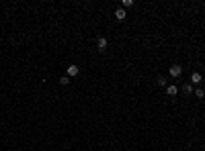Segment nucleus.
I'll list each match as a JSON object with an SVG mask.
<instances>
[{
	"label": "nucleus",
	"mask_w": 205,
	"mask_h": 151,
	"mask_svg": "<svg viewBox=\"0 0 205 151\" xmlns=\"http://www.w3.org/2000/svg\"><path fill=\"white\" fill-rule=\"evenodd\" d=\"M78 74H80V68H78V65H68V69H66V76H68V78H76Z\"/></svg>",
	"instance_id": "obj_1"
},
{
	"label": "nucleus",
	"mask_w": 205,
	"mask_h": 151,
	"mask_svg": "<svg viewBox=\"0 0 205 151\" xmlns=\"http://www.w3.org/2000/svg\"><path fill=\"white\" fill-rule=\"evenodd\" d=\"M107 45H109L107 37H99V39H96V47H99V51H105V49H107Z\"/></svg>",
	"instance_id": "obj_2"
},
{
	"label": "nucleus",
	"mask_w": 205,
	"mask_h": 151,
	"mask_svg": "<svg viewBox=\"0 0 205 151\" xmlns=\"http://www.w3.org/2000/svg\"><path fill=\"white\" fill-rule=\"evenodd\" d=\"M168 74H170L172 78H178V76L183 74V68H181V65H170V69H168Z\"/></svg>",
	"instance_id": "obj_3"
},
{
	"label": "nucleus",
	"mask_w": 205,
	"mask_h": 151,
	"mask_svg": "<svg viewBox=\"0 0 205 151\" xmlns=\"http://www.w3.org/2000/svg\"><path fill=\"white\" fill-rule=\"evenodd\" d=\"M125 16H127L125 8H115V19L117 21H125Z\"/></svg>",
	"instance_id": "obj_4"
},
{
	"label": "nucleus",
	"mask_w": 205,
	"mask_h": 151,
	"mask_svg": "<svg viewBox=\"0 0 205 151\" xmlns=\"http://www.w3.org/2000/svg\"><path fill=\"white\" fill-rule=\"evenodd\" d=\"M191 84H201V74L199 72H193L191 74Z\"/></svg>",
	"instance_id": "obj_5"
},
{
	"label": "nucleus",
	"mask_w": 205,
	"mask_h": 151,
	"mask_svg": "<svg viewBox=\"0 0 205 151\" xmlns=\"http://www.w3.org/2000/svg\"><path fill=\"white\" fill-rule=\"evenodd\" d=\"M177 92H178L177 86H172V84L170 86H166V94H168V96H177Z\"/></svg>",
	"instance_id": "obj_6"
},
{
	"label": "nucleus",
	"mask_w": 205,
	"mask_h": 151,
	"mask_svg": "<svg viewBox=\"0 0 205 151\" xmlns=\"http://www.w3.org/2000/svg\"><path fill=\"white\" fill-rule=\"evenodd\" d=\"M183 92H184V94H193V84H184Z\"/></svg>",
	"instance_id": "obj_7"
},
{
	"label": "nucleus",
	"mask_w": 205,
	"mask_h": 151,
	"mask_svg": "<svg viewBox=\"0 0 205 151\" xmlns=\"http://www.w3.org/2000/svg\"><path fill=\"white\" fill-rule=\"evenodd\" d=\"M193 92H195V96H197V98H205V92H203V90H201V88L193 90Z\"/></svg>",
	"instance_id": "obj_8"
},
{
	"label": "nucleus",
	"mask_w": 205,
	"mask_h": 151,
	"mask_svg": "<svg viewBox=\"0 0 205 151\" xmlns=\"http://www.w3.org/2000/svg\"><path fill=\"white\" fill-rule=\"evenodd\" d=\"M158 86L166 88V78H164V76H160V78H158Z\"/></svg>",
	"instance_id": "obj_9"
},
{
	"label": "nucleus",
	"mask_w": 205,
	"mask_h": 151,
	"mask_svg": "<svg viewBox=\"0 0 205 151\" xmlns=\"http://www.w3.org/2000/svg\"><path fill=\"white\" fill-rule=\"evenodd\" d=\"M60 84H62V86H68V84H70V78H68V76L60 78Z\"/></svg>",
	"instance_id": "obj_10"
},
{
	"label": "nucleus",
	"mask_w": 205,
	"mask_h": 151,
	"mask_svg": "<svg viewBox=\"0 0 205 151\" xmlns=\"http://www.w3.org/2000/svg\"><path fill=\"white\" fill-rule=\"evenodd\" d=\"M129 6H133V0H123V6L121 8H129Z\"/></svg>",
	"instance_id": "obj_11"
},
{
	"label": "nucleus",
	"mask_w": 205,
	"mask_h": 151,
	"mask_svg": "<svg viewBox=\"0 0 205 151\" xmlns=\"http://www.w3.org/2000/svg\"><path fill=\"white\" fill-rule=\"evenodd\" d=\"M203 92H205V88H203Z\"/></svg>",
	"instance_id": "obj_12"
}]
</instances>
